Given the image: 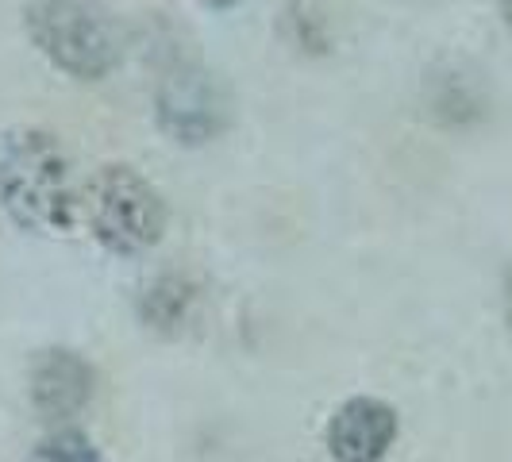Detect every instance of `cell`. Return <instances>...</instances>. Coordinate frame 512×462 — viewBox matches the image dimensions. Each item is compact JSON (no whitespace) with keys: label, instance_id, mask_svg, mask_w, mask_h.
Instances as JSON below:
<instances>
[{"label":"cell","instance_id":"cell-7","mask_svg":"<svg viewBox=\"0 0 512 462\" xmlns=\"http://www.w3.org/2000/svg\"><path fill=\"white\" fill-rule=\"evenodd\" d=\"M197 305V282L185 274H162L154 278L139 297V320L154 335H178Z\"/></svg>","mask_w":512,"mask_h":462},{"label":"cell","instance_id":"cell-6","mask_svg":"<svg viewBox=\"0 0 512 462\" xmlns=\"http://www.w3.org/2000/svg\"><path fill=\"white\" fill-rule=\"evenodd\" d=\"M93 366L70 347H47L31 359V405L47 420H70L89 405L93 397Z\"/></svg>","mask_w":512,"mask_h":462},{"label":"cell","instance_id":"cell-3","mask_svg":"<svg viewBox=\"0 0 512 462\" xmlns=\"http://www.w3.org/2000/svg\"><path fill=\"white\" fill-rule=\"evenodd\" d=\"M85 216L104 251L124 258L158 247L170 224V208L162 193L124 162H108L93 174L85 193Z\"/></svg>","mask_w":512,"mask_h":462},{"label":"cell","instance_id":"cell-11","mask_svg":"<svg viewBox=\"0 0 512 462\" xmlns=\"http://www.w3.org/2000/svg\"><path fill=\"white\" fill-rule=\"evenodd\" d=\"M509 320H512V274H509Z\"/></svg>","mask_w":512,"mask_h":462},{"label":"cell","instance_id":"cell-5","mask_svg":"<svg viewBox=\"0 0 512 462\" xmlns=\"http://www.w3.org/2000/svg\"><path fill=\"white\" fill-rule=\"evenodd\" d=\"M401 420L382 397H351L328 420V455L335 462H382L397 443Z\"/></svg>","mask_w":512,"mask_h":462},{"label":"cell","instance_id":"cell-2","mask_svg":"<svg viewBox=\"0 0 512 462\" xmlns=\"http://www.w3.org/2000/svg\"><path fill=\"white\" fill-rule=\"evenodd\" d=\"M39 54L77 81H104L124 62V27L101 0H24Z\"/></svg>","mask_w":512,"mask_h":462},{"label":"cell","instance_id":"cell-4","mask_svg":"<svg viewBox=\"0 0 512 462\" xmlns=\"http://www.w3.org/2000/svg\"><path fill=\"white\" fill-rule=\"evenodd\" d=\"M158 128L181 147H205L228 128V93L193 58H174L154 85Z\"/></svg>","mask_w":512,"mask_h":462},{"label":"cell","instance_id":"cell-9","mask_svg":"<svg viewBox=\"0 0 512 462\" xmlns=\"http://www.w3.org/2000/svg\"><path fill=\"white\" fill-rule=\"evenodd\" d=\"M205 8H216V12H228V8H239L243 0H201Z\"/></svg>","mask_w":512,"mask_h":462},{"label":"cell","instance_id":"cell-1","mask_svg":"<svg viewBox=\"0 0 512 462\" xmlns=\"http://www.w3.org/2000/svg\"><path fill=\"white\" fill-rule=\"evenodd\" d=\"M0 205L16 228L62 235L74 228V185L62 143L43 128H16L0 143Z\"/></svg>","mask_w":512,"mask_h":462},{"label":"cell","instance_id":"cell-10","mask_svg":"<svg viewBox=\"0 0 512 462\" xmlns=\"http://www.w3.org/2000/svg\"><path fill=\"white\" fill-rule=\"evenodd\" d=\"M497 8H501V20H505L512 31V0H497Z\"/></svg>","mask_w":512,"mask_h":462},{"label":"cell","instance_id":"cell-8","mask_svg":"<svg viewBox=\"0 0 512 462\" xmlns=\"http://www.w3.org/2000/svg\"><path fill=\"white\" fill-rule=\"evenodd\" d=\"M27 462H101V455H97L93 439L85 436V432L58 428V432H51V436H43L35 443V451H31Z\"/></svg>","mask_w":512,"mask_h":462}]
</instances>
